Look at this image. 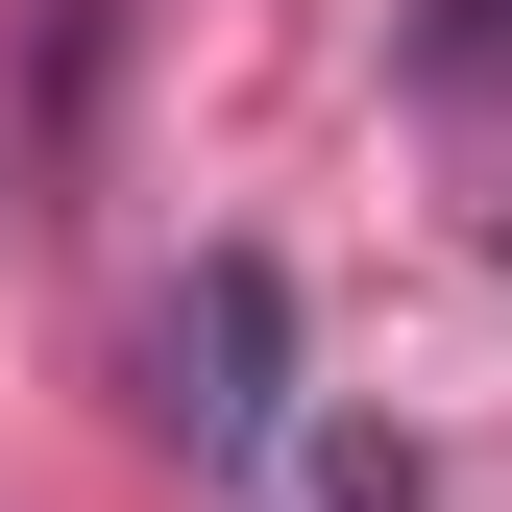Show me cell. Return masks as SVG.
I'll list each match as a JSON object with an SVG mask.
<instances>
[{
    "instance_id": "2",
    "label": "cell",
    "mask_w": 512,
    "mask_h": 512,
    "mask_svg": "<svg viewBox=\"0 0 512 512\" xmlns=\"http://www.w3.org/2000/svg\"><path fill=\"white\" fill-rule=\"evenodd\" d=\"M439 74H512V0H439Z\"/></svg>"
},
{
    "instance_id": "1",
    "label": "cell",
    "mask_w": 512,
    "mask_h": 512,
    "mask_svg": "<svg viewBox=\"0 0 512 512\" xmlns=\"http://www.w3.org/2000/svg\"><path fill=\"white\" fill-rule=\"evenodd\" d=\"M293 512H415V464H391V439H317V464H293Z\"/></svg>"
}]
</instances>
